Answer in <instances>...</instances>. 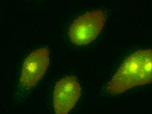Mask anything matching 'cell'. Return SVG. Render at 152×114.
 <instances>
[{
	"instance_id": "1",
	"label": "cell",
	"mask_w": 152,
	"mask_h": 114,
	"mask_svg": "<svg viewBox=\"0 0 152 114\" xmlns=\"http://www.w3.org/2000/svg\"><path fill=\"white\" fill-rule=\"evenodd\" d=\"M152 82V49L138 50L129 55L107 85L110 93H123Z\"/></svg>"
},
{
	"instance_id": "2",
	"label": "cell",
	"mask_w": 152,
	"mask_h": 114,
	"mask_svg": "<svg viewBox=\"0 0 152 114\" xmlns=\"http://www.w3.org/2000/svg\"><path fill=\"white\" fill-rule=\"evenodd\" d=\"M106 21V13L102 10L85 12L73 22L69 29V39L77 45H85L96 39Z\"/></svg>"
},
{
	"instance_id": "3",
	"label": "cell",
	"mask_w": 152,
	"mask_h": 114,
	"mask_svg": "<svg viewBox=\"0 0 152 114\" xmlns=\"http://www.w3.org/2000/svg\"><path fill=\"white\" fill-rule=\"evenodd\" d=\"M49 62L50 53L47 47L31 52L23 63L20 76L21 84L26 88L35 86L45 74Z\"/></svg>"
},
{
	"instance_id": "4",
	"label": "cell",
	"mask_w": 152,
	"mask_h": 114,
	"mask_svg": "<svg viewBox=\"0 0 152 114\" xmlns=\"http://www.w3.org/2000/svg\"><path fill=\"white\" fill-rule=\"evenodd\" d=\"M81 94V87L73 77H65L55 85L53 106L55 114H68L74 108Z\"/></svg>"
}]
</instances>
